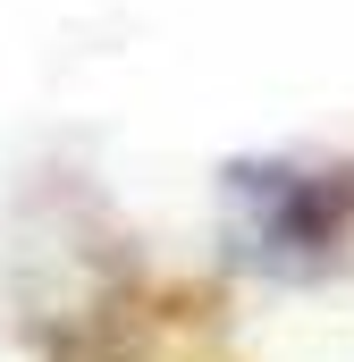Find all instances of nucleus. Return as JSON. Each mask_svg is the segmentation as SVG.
<instances>
[{
    "mask_svg": "<svg viewBox=\"0 0 354 362\" xmlns=\"http://www.w3.org/2000/svg\"><path fill=\"white\" fill-rule=\"evenodd\" d=\"M219 219L245 270L287 286L338 278L354 262V160H228Z\"/></svg>",
    "mask_w": 354,
    "mask_h": 362,
    "instance_id": "f257e3e1",
    "label": "nucleus"
}]
</instances>
